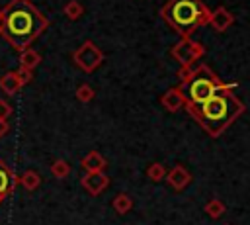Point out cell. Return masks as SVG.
Returning a JSON list of instances; mask_svg holds the SVG:
<instances>
[{
  "label": "cell",
  "mask_w": 250,
  "mask_h": 225,
  "mask_svg": "<svg viewBox=\"0 0 250 225\" xmlns=\"http://www.w3.org/2000/svg\"><path fill=\"white\" fill-rule=\"evenodd\" d=\"M47 27L49 20L29 0H10L0 10V35L18 53L27 49Z\"/></svg>",
  "instance_id": "cell-1"
},
{
  "label": "cell",
  "mask_w": 250,
  "mask_h": 225,
  "mask_svg": "<svg viewBox=\"0 0 250 225\" xmlns=\"http://www.w3.org/2000/svg\"><path fill=\"white\" fill-rule=\"evenodd\" d=\"M184 110L199 123V127L211 137L217 139L223 135L242 113L244 104L230 90H217L199 106H184Z\"/></svg>",
  "instance_id": "cell-2"
},
{
  "label": "cell",
  "mask_w": 250,
  "mask_h": 225,
  "mask_svg": "<svg viewBox=\"0 0 250 225\" xmlns=\"http://www.w3.org/2000/svg\"><path fill=\"white\" fill-rule=\"evenodd\" d=\"M160 16L180 37H191L197 27L209 23L211 10L201 0H168Z\"/></svg>",
  "instance_id": "cell-3"
},
{
  "label": "cell",
  "mask_w": 250,
  "mask_h": 225,
  "mask_svg": "<svg viewBox=\"0 0 250 225\" xmlns=\"http://www.w3.org/2000/svg\"><path fill=\"white\" fill-rule=\"evenodd\" d=\"M238 86V82H223L213 70L209 65L205 63H199L195 65L193 68V74L188 82L180 84L182 92H184V106H199L203 104L207 98H211L217 90H234Z\"/></svg>",
  "instance_id": "cell-4"
},
{
  "label": "cell",
  "mask_w": 250,
  "mask_h": 225,
  "mask_svg": "<svg viewBox=\"0 0 250 225\" xmlns=\"http://www.w3.org/2000/svg\"><path fill=\"white\" fill-rule=\"evenodd\" d=\"M170 55L174 61L180 63V67H189L195 65V61H199L205 55V47L193 41L191 37H180V41L172 45Z\"/></svg>",
  "instance_id": "cell-5"
},
{
  "label": "cell",
  "mask_w": 250,
  "mask_h": 225,
  "mask_svg": "<svg viewBox=\"0 0 250 225\" xmlns=\"http://www.w3.org/2000/svg\"><path fill=\"white\" fill-rule=\"evenodd\" d=\"M72 61H74V65H76L80 70H84V72H94V70L104 63V53H102V49H100L94 41L86 39V41L72 53Z\"/></svg>",
  "instance_id": "cell-6"
},
{
  "label": "cell",
  "mask_w": 250,
  "mask_h": 225,
  "mask_svg": "<svg viewBox=\"0 0 250 225\" xmlns=\"http://www.w3.org/2000/svg\"><path fill=\"white\" fill-rule=\"evenodd\" d=\"M82 188L90 194V196H100L107 186H109V176L104 170H96V172H86L80 178Z\"/></svg>",
  "instance_id": "cell-7"
},
{
  "label": "cell",
  "mask_w": 250,
  "mask_h": 225,
  "mask_svg": "<svg viewBox=\"0 0 250 225\" xmlns=\"http://www.w3.org/2000/svg\"><path fill=\"white\" fill-rule=\"evenodd\" d=\"M164 178H166L168 186L172 190H176V192H182L184 188H188L191 184V174H189V170L184 164H176L170 170H166V176Z\"/></svg>",
  "instance_id": "cell-8"
},
{
  "label": "cell",
  "mask_w": 250,
  "mask_h": 225,
  "mask_svg": "<svg viewBox=\"0 0 250 225\" xmlns=\"http://www.w3.org/2000/svg\"><path fill=\"white\" fill-rule=\"evenodd\" d=\"M16 186H18V176H16V172L12 170V166H8V162H4V160L0 158V203H2L8 196L14 194Z\"/></svg>",
  "instance_id": "cell-9"
},
{
  "label": "cell",
  "mask_w": 250,
  "mask_h": 225,
  "mask_svg": "<svg viewBox=\"0 0 250 225\" xmlns=\"http://www.w3.org/2000/svg\"><path fill=\"white\" fill-rule=\"evenodd\" d=\"M234 23V16L225 8V6H217L215 10H211V16H209V25L217 31V33H223L227 31L230 25Z\"/></svg>",
  "instance_id": "cell-10"
},
{
  "label": "cell",
  "mask_w": 250,
  "mask_h": 225,
  "mask_svg": "<svg viewBox=\"0 0 250 225\" xmlns=\"http://www.w3.org/2000/svg\"><path fill=\"white\" fill-rule=\"evenodd\" d=\"M184 102H186V98H184V92H182L180 86L168 88V90L160 96L162 108H164L166 112H170V113H176L178 110H182V108H184Z\"/></svg>",
  "instance_id": "cell-11"
},
{
  "label": "cell",
  "mask_w": 250,
  "mask_h": 225,
  "mask_svg": "<svg viewBox=\"0 0 250 225\" xmlns=\"http://www.w3.org/2000/svg\"><path fill=\"white\" fill-rule=\"evenodd\" d=\"M80 166L86 170V172H96V170H104L107 166V160L104 158V155L100 151H88L82 160H80Z\"/></svg>",
  "instance_id": "cell-12"
},
{
  "label": "cell",
  "mask_w": 250,
  "mask_h": 225,
  "mask_svg": "<svg viewBox=\"0 0 250 225\" xmlns=\"http://www.w3.org/2000/svg\"><path fill=\"white\" fill-rule=\"evenodd\" d=\"M23 84L20 82V78H18V74H16V70H12V72H6L2 78H0V88H2V92H6L8 96H14L20 88H21Z\"/></svg>",
  "instance_id": "cell-13"
},
{
  "label": "cell",
  "mask_w": 250,
  "mask_h": 225,
  "mask_svg": "<svg viewBox=\"0 0 250 225\" xmlns=\"http://www.w3.org/2000/svg\"><path fill=\"white\" fill-rule=\"evenodd\" d=\"M39 63H41V55H39L35 49L27 47V49H23V51L20 53V67H25V68H31V70H33Z\"/></svg>",
  "instance_id": "cell-14"
},
{
  "label": "cell",
  "mask_w": 250,
  "mask_h": 225,
  "mask_svg": "<svg viewBox=\"0 0 250 225\" xmlns=\"http://www.w3.org/2000/svg\"><path fill=\"white\" fill-rule=\"evenodd\" d=\"M18 184L23 186L27 192H33V190L39 188V184H41V176H39L35 170H25V172L18 178Z\"/></svg>",
  "instance_id": "cell-15"
},
{
  "label": "cell",
  "mask_w": 250,
  "mask_h": 225,
  "mask_svg": "<svg viewBox=\"0 0 250 225\" xmlns=\"http://www.w3.org/2000/svg\"><path fill=\"white\" fill-rule=\"evenodd\" d=\"M111 205H113V209L119 213V215H125V213H129L131 211V207H133V200H131V196H127V194H117L113 200H111Z\"/></svg>",
  "instance_id": "cell-16"
},
{
  "label": "cell",
  "mask_w": 250,
  "mask_h": 225,
  "mask_svg": "<svg viewBox=\"0 0 250 225\" xmlns=\"http://www.w3.org/2000/svg\"><path fill=\"white\" fill-rule=\"evenodd\" d=\"M203 211H205L211 219H219V217L227 211V205H225V202H221L219 198H213V200H209V202L205 203Z\"/></svg>",
  "instance_id": "cell-17"
},
{
  "label": "cell",
  "mask_w": 250,
  "mask_h": 225,
  "mask_svg": "<svg viewBox=\"0 0 250 225\" xmlns=\"http://www.w3.org/2000/svg\"><path fill=\"white\" fill-rule=\"evenodd\" d=\"M62 12H64V16H66L70 22H76L78 18H82L84 6H82L78 0H68V2L62 6Z\"/></svg>",
  "instance_id": "cell-18"
},
{
  "label": "cell",
  "mask_w": 250,
  "mask_h": 225,
  "mask_svg": "<svg viewBox=\"0 0 250 225\" xmlns=\"http://www.w3.org/2000/svg\"><path fill=\"white\" fill-rule=\"evenodd\" d=\"M51 174L55 176V178H59V180H62V178H66L68 174H70V164L66 162V160H62V158H57L53 164H51Z\"/></svg>",
  "instance_id": "cell-19"
},
{
  "label": "cell",
  "mask_w": 250,
  "mask_h": 225,
  "mask_svg": "<svg viewBox=\"0 0 250 225\" xmlns=\"http://www.w3.org/2000/svg\"><path fill=\"white\" fill-rule=\"evenodd\" d=\"M146 176H148L152 182H160V180H164V176H166V166H164L162 162H152V164H148V168H146Z\"/></svg>",
  "instance_id": "cell-20"
},
{
  "label": "cell",
  "mask_w": 250,
  "mask_h": 225,
  "mask_svg": "<svg viewBox=\"0 0 250 225\" xmlns=\"http://www.w3.org/2000/svg\"><path fill=\"white\" fill-rule=\"evenodd\" d=\"M94 96H96V92H94V88H92L90 84H80V86L76 88V100L82 102V104L92 102Z\"/></svg>",
  "instance_id": "cell-21"
},
{
  "label": "cell",
  "mask_w": 250,
  "mask_h": 225,
  "mask_svg": "<svg viewBox=\"0 0 250 225\" xmlns=\"http://www.w3.org/2000/svg\"><path fill=\"white\" fill-rule=\"evenodd\" d=\"M16 74H18V78H20V82H21V84H27V82H31V80H33V70H31V68L20 67V68L16 70Z\"/></svg>",
  "instance_id": "cell-22"
},
{
  "label": "cell",
  "mask_w": 250,
  "mask_h": 225,
  "mask_svg": "<svg viewBox=\"0 0 250 225\" xmlns=\"http://www.w3.org/2000/svg\"><path fill=\"white\" fill-rule=\"evenodd\" d=\"M12 112H14V110H12V106H10L6 100H2V98H0V119H8V117L12 115Z\"/></svg>",
  "instance_id": "cell-23"
},
{
  "label": "cell",
  "mask_w": 250,
  "mask_h": 225,
  "mask_svg": "<svg viewBox=\"0 0 250 225\" xmlns=\"http://www.w3.org/2000/svg\"><path fill=\"white\" fill-rule=\"evenodd\" d=\"M8 129H10V125H8V119H0V139L8 133Z\"/></svg>",
  "instance_id": "cell-24"
}]
</instances>
